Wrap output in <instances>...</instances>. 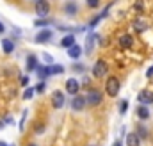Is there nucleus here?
<instances>
[{
	"label": "nucleus",
	"mask_w": 153,
	"mask_h": 146,
	"mask_svg": "<svg viewBox=\"0 0 153 146\" xmlns=\"http://www.w3.org/2000/svg\"><path fill=\"white\" fill-rule=\"evenodd\" d=\"M0 146H9V145H5V143H4V141H0Z\"/></svg>",
	"instance_id": "72a5a7b5"
},
{
	"label": "nucleus",
	"mask_w": 153,
	"mask_h": 146,
	"mask_svg": "<svg viewBox=\"0 0 153 146\" xmlns=\"http://www.w3.org/2000/svg\"><path fill=\"white\" fill-rule=\"evenodd\" d=\"M78 89H80V86H78V82H76L75 78H68V80H66V91H68L70 95H75L76 96Z\"/></svg>",
	"instance_id": "9b49d317"
},
{
	"label": "nucleus",
	"mask_w": 153,
	"mask_h": 146,
	"mask_svg": "<svg viewBox=\"0 0 153 146\" xmlns=\"http://www.w3.org/2000/svg\"><path fill=\"white\" fill-rule=\"evenodd\" d=\"M25 66H27V72H34V70L38 68V57H36V55H29Z\"/></svg>",
	"instance_id": "2eb2a0df"
},
{
	"label": "nucleus",
	"mask_w": 153,
	"mask_h": 146,
	"mask_svg": "<svg viewBox=\"0 0 153 146\" xmlns=\"http://www.w3.org/2000/svg\"><path fill=\"white\" fill-rule=\"evenodd\" d=\"M13 146H14V145H13Z\"/></svg>",
	"instance_id": "e433bc0d"
},
{
	"label": "nucleus",
	"mask_w": 153,
	"mask_h": 146,
	"mask_svg": "<svg viewBox=\"0 0 153 146\" xmlns=\"http://www.w3.org/2000/svg\"><path fill=\"white\" fill-rule=\"evenodd\" d=\"M4 32H5V27H4V23L0 22V34H4Z\"/></svg>",
	"instance_id": "473e14b6"
},
{
	"label": "nucleus",
	"mask_w": 153,
	"mask_h": 146,
	"mask_svg": "<svg viewBox=\"0 0 153 146\" xmlns=\"http://www.w3.org/2000/svg\"><path fill=\"white\" fill-rule=\"evenodd\" d=\"M109 72V66H107V63L103 61V59H100V61H96V64L93 66V77H96V78H100V77H105Z\"/></svg>",
	"instance_id": "f03ea898"
},
{
	"label": "nucleus",
	"mask_w": 153,
	"mask_h": 146,
	"mask_svg": "<svg viewBox=\"0 0 153 146\" xmlns=\"http://www.w3.org/2000/svg\"><path fill=\"white\" fill-rule=\"evenodd\" d=\"M87 2V5L91 7V9H96V7H100V0H85Z\"/></svg>",
	"instance_id": "5701e85b"
},
{
	"label": "nucleus",
	"mask_w": 153,
	"mask_h": 146,
	"mask_svg": "<svg viewBox=\"0 0 153 146\" xmlns=\"http://www.w3.org/2000/svg\"><path fill=\"white\" fill-rule=\"evenodd\" d=\"M48 70H50V75H61V73H64V68L59 66V64H50Z\"/></svg>",
	"instance_id": "aec40b11"
},
{
	"label": "nucleus",
	"mask_w": 153,
	"mask_h": 146,
	"mask_svg": "<svg viewBox=\"0 0 153 146\" xmlns=\"http://www.w3.org/2000/svg\"><path fill=\"white\" fill-rule=\"evenodd\" d=\"M137 100H139L141 105H150V104H153V91H148V89L141 91L139 96H137Z\"/></svg>",
	"instance_id": "20e7f679"
},
{
	"label": "nucleus",
	"mask_w": 153,
	"mask_h": 146,
	"mask_svg": "<svg viewBox=\"0 0 153 146\" xmlns=\"http://www.w3.org/2000/svg\"><path fill=\"white\" fill-rule=\"evenodd\" d=\"M85 100H87V104H89V105H100V104H102V100H103V96H102V93H100L98 89H91V91L87 93Z\"/></svg>",
	"instance_id": "7ed1b4c3"
},
{
	"label": "nucleus",
	"mask_w": 153,
	"mask_h": 146,
	"mask_svg": "<svg viewBox=\"0 0 153 146\" xmlns=\"http://www.w3.org/2000/svg\"><path fill=\"white\" fill-rule=\"evenodd\" d=\"M34 93H36V89H34V87H27V91L23 93V98H25V100H30V98L34 96Z\"/></svg>",
	"instance_id": "4be33fe9"
},
{
	"label": "nucleus",
	"mask_w": 153,
	"mask_h": 146,
	"mask_svg": "<svg viewBox=\"0 0 153 146\" xmlns=\"http://www.w3.org/2000/svg\"><path fill=\"white\" fill-rule=\"evenodd\" d=\"M36 72H38L39 78H46V77H50V70H48V66H38Z\"/></svg>",
	"instance_id": "6ab92c4d"
},
{
	"label": "nucleus",
	"mask_w": 153,
	"mask_h": 146,
	"mask_svg": "<svg viewBox=\"0 0 153 146\" xmlns=\"http://www.w3.org/2000/svg\"><path fill=\"white\" fill-rule=\"evenodd\" d=\"M27 118V110H23L22 112V121H20V128H23V119Z\"/></svg>",
	"instance_id": "c85d7f7f"
},
{
	"label": "nucleus",
	"mask_w": 153,
	"mask_h": 146,
	"mask_svg": "<svg viewBox=\"0 0 153 146\" xmlns=\"http://www.w3.org/2000/svg\"><path fill=\"white\" fill-rule=\"evenodd\" d=\"M64 13L70 14V16H75L76 13H78V4H76L75 0H68L64 4Z\"/></svg>",
	"instance_id": "6e6552de"
},
{
	"label": "nucleus",
	"mask_w": 153,
	"mask_h": 146,
	"mask_svg": "<svg viewBox=\"0 0 153 146\" xmlns=\"http://www.w3.org/2000/svg\"><path fill=\"white\" fill-rule=\"evenodd\" d=\"M126 109H128V102H126V100H123V102L119 104V112H121V114H125Z\"/></svg>",
	"instance_id": "b1692460"
},
{
	"label": "nucleus",
	"mask_w": 153,
	"mask_h": 146,
	"mask_svg": "<svg viewBox=\"0 0 153 146\" xmlns=\"http://www.w3.org/2000/svg\"><path fill=\"white\" fill-rule=\"evenodd\" d=\"M126 146H141V137H139L135 132L128 134V136H126Z\"/></svg>",
	"instance_id": "4468645a"
},
{
	"label": "nucleus",
	"mask_w": 153,
	"mask_h": 146,
	"mask_svg": "<svg viewBox=\"0 0 153 146\" xmlns=\"http://www.w3.org/2000/svg\"><path fill=\"white\" fill-rule=\"evenodd\" d=\"M132 45H134V37L130 34H123L119 37V46L121 48H132Z\"/></svg>",
	"instance_id": "f8f14e48"
},
{
	"label": "nucleus",
	"mask_w": 153,
	"mask_h": 146,
	"mask_svg": "<svg viewBox=\"0 0 153 146\" xmlns=\"http://www.w3.org/2000/svg\"><path fill=\"white\" fill-rule=\"evenodd\" d=\"M85 104H87V100H85L84 96H78V95H76L75 98L71 100V104H70V105H71V109H73V110H82L84 107H85Z\"/></svg>",
	"instance_id": "0eeeda50"
},
{
	"label": "nucleus",
	"mask_w": 153,
	"mask_h": 146,
	"mask_svg": "<svg viewBox=\"0 0 153 146\" xmlns=\"http://www.w3.org/2000/svg\"><path fill=\"white\" fill-rule=\"evenodd\" d=\"M66 54H68V57H71V59H78V57L82 55V46L73 45L71 48H68V50H66Z\"/></svg>",
	"instance_id": "ddd939ff"
},
{
	"label": "nucleus",
	"mask_w": 153,
	"mask_h": 146,
	"mask_svg": "<svg viewBox=\"0 0 153 146\" xmlns=\"http://www.w3.org/2000/svg\"><path fill=\"white\" fill-rule=\"evenodd\" d=\"M2 48H4L5 54H13V52H14V43H13L11 39H4V41H2Z\"/></svg>",
	"instance_id": "f3484780"
},
{
	"label": "nucleus",
	"mask_w": 153,
	"mask_h": 146,
	"mask_svg": "<svg viewBox=\"0 0 153 146\" xmlns=\"http://www.w3.org/2000/svg\"><path fill=\"white\" fill-rule=\"evenodd\" d=\"M139 137H148V130L144 128V127H139V134H137Z\"/></svg>",
	"instance_id": "a878e982"
},
{
	"label": "nucleus",
	"mask_w": 153,
	"mask_h": 146,
	"mask_svg": "<svg viewBox=\"0 0 153 146\" xmlns=\"http://www.w3.org/2000/svg\"><path fill=\"white\" fill-rule=\"evenodd\" d=\"M134 27H135V31H137V32H143V31H144V29H146L148 25H146L144 22H141V20H137V22L134 23Z\"/></svg>",
	"instance_id": "412c9836"
},
{
	"label": "nucleus",
	"mask_w": 153,
	"mask_h": 146,
	"mask_svg": "<svg viewBox=\"0 0 153 146\" xmlns=\"http://www.w3.org/2000/svg\"><path fill=\"white\" fill-rule=\"evenodd\" d=\"M34 89H36V93H43V91H45V84H43V82H39Z\"/></svg>",
	"instance_id": "bb28decb"
},
{
	"label": "nucleus",
	"mask_w": 153,
	"mask_h": 146,
	"mask_svg": "<svg viewBox=\"0 0 153 146\" xmlns=\"http://www.w3.org/2000/svg\"><path fill=\"white\" fill-rule=\"evenodd\" d=\"M48 11H50V4L46 2V0H38L36 2V14L38 16H46L48 14Z\"/></svg>",
	"instance_id": "39448f33"
},
{
	"label": "nucleus",
	"mask_w": 153,
	"mask_h": 146,
	"mask_svg": "<svg viewBox=\"0 0 153 146\" xmlns=\"http://www.w3.org/2000/svg\"><path fill=\"white\" fill-rule=\"evenodd\" d=\"M146 77H148V78H152V77H153V66H152V68H148V72H146Z\"/></svg>",
	"instance_id": "7c9ffc66"
},
{
	"label": "nucleus",
	"mask_w": 153,
	"mask_h": 146,
	"mask_svg": "<svg viewBox=\"0 0 153 146\" xmlns=\"http://www.w3.org/2000/svg\"><path fill=\"white\" fill-rule=\"evenodd\" d=\"M114 146H121V143H116V145Z\"/></svg>",
	"instance_id": "f704fd0d"
},
{
	"label": "nucleus",
	"mask_w": 153,
	"mask_h": 146,
	"mask_svg": "<svg viewBox=\"0 0 153 146\" xmlns=\"http://www.w3.org/2000/svg\"><path fill=\"white\" fill-rule=\"evenodd\" d=\"M96 39H98V36H96L94 32L87 34V37H85V54H91V52H93V48H94V43H96Z\"/></svg>",
	"instance_id": "9d476101"
},
{
	"label": "nucleus",
	"mask_w": 153,
	"mask_h": 146,
	"mask_svg": "<svg viewBox=\"0 0 153 146\" xmlns=\"http://www.w3.org/2000/svg\"><path fill=\"white\" fill-rule=\"evenodd\" d=\"M13 123V118L11 116H5V125H11Z\"/></svg>",
	"instance_id": "2f4dec72"
},
{
	"label": "nucleus",
	"mask_w": 153,
	"mask_h": 146,
	"mask_svg": "<svg viewBox=\"0 0 153 146\" xmlns=\"http://www.w3.org/2000/svg\"><path fill=\"white\" fill-rule=\"evenodd\" d=\"M29 146H36V145H29Z\"/></svg>",
	"instance_id": "c9c22d12"
},
{
	"label": "nucleus",
	"mask_w": 153,
	"mask_h": 146,
	"mask_svg": "<svg viewBox=\"0 0 153 146\" xmlns=\"http://www.w3.org/2000/svg\"><path fill=\"white\" fill-rule=\"evenodd\" d=\"M48 23H52V22H50V20H36L34 25H36V27H45V25H48Z\"/></svg>",
	"instance_id": "393cba45"
},
{
	"label": "nucleus",
	"mask_w": 153,
	"mask_h": 146,
	"mask_svg": "<svg viewBox=\"0 0 153 146\" xmlns=\"http://www.w3.org/2000/svg\"><path fill=\"white\" fill-rule=\"evenodd\" d=\"M52 102H53V107L55 109H62L64 107V95L61 91H55L53 96H52Z\"/></svg>",
	"instance_id": "1a4fd4ad"
},
{
	"label": "nucleus",
	"mask_w": 153,
	"mask_h": 146,
	"mask_svg": "<svg viewBox=\"0 0 153 146\" xmlns=\"http://www.w3.org/2000/svg\"><path fill=\"white\" fill-rule=\"evenodd\" d=\"M52 34H53V32H52L50 29H41V32L34 37V41H36V43H46V41L52 39Z\"/></svg>",
	"instance_id": "423d86ee"
},
{
	"label": "nucleus",
	"mask_w": 153,
	"mask_h": 146,
	"mask_svg": "<svg viewBox=\"0 0 153 146\" xmlns=\"http://www.w3.org/2000/svg\"><path fill=\"white\" fill-rule=\"evenodd\" d=\"M73 45H75V36H73V34H68V36H64L61 39V46H64L66 50L71 48Z\"/></svg>",
	"instance_id": "dca6fc26"
},
{
	"label": "nucleus",
	"mask_w": 153,
	"mask_h": 146,
	"mask_svg": "<svg viewBox=\"0 0 153 146\" xmlns=\"http://www.w3.org/2000/svg\"><path fill=\"white\" fill-rule=\"evenodd\" d=\"M20 82H22V86H27V84H29V77H22Z\"/></svg>",
	"instance_id": "c756f323"
},
{
	"label": "nucleus",
	"mask_w": 153,
	"mask_h": 146,
	"mask_svg": "<svg viewBox=\"0 0 153 146\" xmlns=\"http://www.w3.org/2000/svg\"><path fill=\"white\" fill-rule=\"evenodd\" d=\"M119 87H121V84H119V80H117L116 77H109V78H107L105 91H107L109 96H116V95L119 93Z\"/></svg>",
	"instance_id": "f257e3e1"
},
{
	"label": "nucleus",
	"mask_w": 153,
	"mask_h": 146,
	"mask_svg": "<svg viewBox=\"0 0 153 146\" xmlns=\"http://www.w3.org/2000/svg\"><path fill=\"white\" fill-rule=\"evenodd\" d=\"M137 116H139L141 119H148V118H150V110H148V107H146V105H139Z\"/></svg>",
	"instance_id": "a211bd4d"
},
{
	"label": "nucleus",
	"mask_w": 153,
	"mask_h": 146,
	"mask_svg": "<svg viewBox=\"0 0 153 146\" xmlns=\"http://www.w3.org/2000/svg\"><path fill=\"white\" fill-rule=\"evenodd\" d=\"M43 59H45V61H46L48 64H52V63H53V59H52V57H50L48 54H43Z\"/></svg>",
	"instance_id": "cd10ccee"
}]
</instances>
